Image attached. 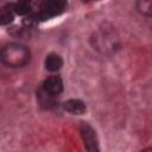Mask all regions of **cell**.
Instances as JSON below:
<instances>
[{
    "mask_svg": "<svg viewBox=\"0 0 152 152\" xmlns=\"http://www.w3.org/2000/svg\"><path fill=\"white\" fill-rule=\"evenodd\" d=\"M31 53L30 50L19 43H11L7 44L0 51V59L1 62L11 68H21L26 65L30 61Z\"/></svg>",
    "mask_w": 152,
    "mask_h": 152,
    "instance_id": "obj_1",
    "label": "cell"
},
{
    "mask_svg": "<svg viewBox=\"0 0 152 152\" xmlns=\"http://www.w3.org/2000/svg\"><path fill=\"white\" fill-rule=\"evenodd\" d=\"M66 4L68 0H44L37 17L40 20H48L57 17L64 12Z\"/></svg>",
    "mask_w": 152,
    "mask_h": 152,
    "instance_id": "obj_2",
    "label": "cell"
},
{
    "mask_svg": "<svg viewBox=\"0 0 152 152\" xmlns=\"http://www.w3.org/2000/svg\"><path fill=\"white\" fill-rule=\"evenodd\" d=\"M80 133L81 137L84 141V146L88 151L90 152H95L99 151V142H97V138H96V133L95 131L86 122H82L80 126Z\"/></svg>",
    "mask_w": 152,
    "mask_h": 152,
    "instance_id": "obj_3",
    "label": "cell"
},
{
    "mask_svg": "<svg viewBox=\"0 0 152 152\" xmlns=\"http://www.w3.org/2000/svg\"><path fill=\"white\" fill-rule=\"evenodd\" d=\"M42 87L49 94H51L53 96H57V95H59L63 91V81H62V78L59 76L52 75V76L48 77L44 81V83H43Z\"/></svg>",
    "mask_w": 152,
    "mask_h": 152,
    "instance_id": "obj_4",
    "label": "cell"
},
{
    "mask_svg": "<svg viewBox=\"0 0 152 152\" xmlns=\"http://www.w3.org/2000/svg\"><path fill=\"white\" fill-rule=\"evenodd\" d=\"M63 108L66 112H69L71 114H75V115L84 114L86 110H87V107H86L84 102L78 100V99H70V100L65 101L63 103Z\"/></svg>",
    "mask_w": 152,
    "mask_h": 152,
    "instance_id": "obj_5",
    "label": "cell"
},
{
    "mask_svg": "<svg viewBox=\"0 0 152 152\" xmlns=\"http://www.w3.org/2000/svg\"><path fill=\"white\" fill-rule=\"evenodd\" d=\"M45 69L49 70V71H58L62 65H63V61H62V57L57 53H49L45 58Z\"/></svg>",
    "mask_w": 152,
    "mask_h": 152,
    "instance_id": "obj_6",
    "label": "cell"
},
{
    "mask_svg": "<svg viewBox=\"0 0 152 152\" xmlns=\"http://www.w3.org/2000/svg\"><path fill=\"white\" fill-rule=\"evenodd\" d=\"M14 19L13 5H5L0 7V25H7Z\"/></svg>",
    "mask_w": 152,
    "mask_h": 152,
    "instance_id": "obj_7",
    "label": "cell"
},
{
    "mask_svg": "<svg viewBox=\"0 0 152 152\" xmlns=\"http://www.w3.org/2000/svg\"><path fill=\"white\" fill-rule=\"evenodd\" d=\"M55 96L49 94L48 91L44 90V88L42 87L39 90H38V100L40 102V104L45 108H51L55 106Z\"/></svg>",
    "mask_w": 152,
    "mask_h": 152,
    "instance_id": "obj_8",
    "label": "cell"
},
{
    "mask_svg": "<svg viewBox=\"0 0 152 152\" xmlns=\"http://www.w3.org/2000/svg\"><path fill=\"white\" fill-rule=\"evenodd\" d=\"M137 10L146 17H151L152 14V0H138Z\"/></svg>",
    "mask_w": 152,
    "mask_h": 152,
    "instance_id": "obj_9",
    "label": "cell"
},
{
    "mask_svg": "<svg viewBox=\"0 0 152 152\" xmlns=\"http://www.w3.org/2000/svg\"><path fill=\"white\" fill-rule=\"evenodd\" d=\"M31 2H32V0H18L17 4L13 5L14 13H18L20 15L28 13L30 7H31Z\"/></svg>",
    "mask_w": 152,
    "mask_h": 152,
    "instance_id": "obj_10",
    "label": "cell"
},
{
    "mask_svg": "<svg viewBox=\"0 0 152 152\" xmlns=\"http://www.w3.org/2000/svg\"><path fill=\"white\" fill-rule=\"evenodd\" d=\"M83 1H86V2H88V1H94V0H83Z\"/></svg>",
    "mask_w": 152,
    "mask_h": 152,
    "instance_id": "obj_11",
    "label": "cell"
}]
</instances>
